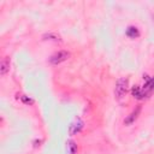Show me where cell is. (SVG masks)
I'll return each instance as SVG.
<instances>
[{"mask_svg":"<svg viewBox=\"0 0 154 154\" xmlns=\"http://www.w3.org/2000/svg\"><path fill=\"white\" fill-rule=\"evenodd\" d=\"M10 70V58L8 57H5L1 63H0V75L1 76H5Z\"/></svg>","mask_w":154,"mask_h":154,"instance_id":"6","label":"cell"},{"mask_svg":"<svg viewBox=\"0 0 154 154\" xmlns=\"http://www.w3.org/2000/svg\"><path fill=\"white\" fill-rule=\"evenodd\" d=\"M67 150H69V154H76L77 153V144L73 142V141H67Z\"/></svg>","mask_w":154,"mask_h":154,"instance_id":"8","label":"cell"},{"mask_svg":"<svg viewBox=\"0 0 154 154\" xmlns=\"http://www.w3.org/2000/svg\"><path fill=\"white\" fill-rule=\"evenodd\" d=\"M128 84H129L128 78H119L117 81L116 88H114V95H116V99L118 101H122L123 97L125 96L126 90H128Z\"/></svg>","mask_w":154,"mask_h":154,"instance_id":"1","label":"cell"},{"mask_svg":"<svg viewBox=\"0 0 154 154\" xmlns=\"http://www.w3.org/2000/svg\"><path fill=\"white\" fill-rule=\"evenodd\" d=\"M20 100H22V102L25 103V105H31V103H34V100L30 99V97L26 96V95H22V96H20Z\"/></svg>","mask_w":154,"mask_h":154,"instance_id":"10","label":"cell"},{"mask_svg":"<svg viewBox=\"0 0 154 154\" xmlns=\"http://www.w3.org/2000/svg\"><path fill=\"white\" fill-rule=\"evenodd\" d=\"M140 113H141V106H137L128 117H126V119L124 120V124L125 125H130V124H132L137 118H138V116H140Z\"/></svg>","mask_w":154,"mask_h":154,"instance_id":"5","label":"cell"},{"mask_svg":"<svg viewBox=\"0 0 154 154\" xmlns=\"http://www.w3.org/2000/svg\"><path fill=\"white\" fill-rule=\"evenodd\" d=\"M126 35L130 37V38H136V37H138L140 36V31H138V29L136 28V26H129L128 29H126Z\"/></svg>","mask_w":154,"mask_h":154,"instance_id":"7","label":"cell"},{"mask_svg":"<svg viewBox=\"0 0 154 154\" xmlns=\"http://www.w3.org/2000/svg\"><path fill=\"white\" fill-rule=\"evenodd\" d=\"M69 57H70V53H69V52H66V51H59V52L54 53V54L49 58V63L53 64V65H58V64L65 61Z\"/></svg>","mask_w":154,"mask_h":154,"instance_id":"2","label":"cell"},{"mask_svg":"<svg viewBox=\"0 0 154 154\" xmlns=\"http://www.w3.org/2000/svg\"><path fill=\"white\" fill-rule=\"evenodd\" d=\"M82 129H83V122H82L81 119H75V120L71 123L70 128H69V132H70V135H76V134H78Z\"/></svg>","mask_w":154,"mask_h":154,"instance_id":"4","label":"cell"},{"mask_svg":"<svg viewBox=\"0 0 154 154\" xmlns=\"http://www.w3.org/2000/svg\"><path fill=\"white\" fill-rule=\"evenodd\" d=\"M43 38L45 40H52V41H60V37L58 35H54V34H46V35H43Z\"/></svg>","mask_w":154,"mask_h":154,"instance_id":"9","label":"cell"},{"mask_svg":"<svg viewBox=\"0 0 154 154\" xmlns=\"http://www.w3.org/2000/svg\"><path fill=\"white\" fill-rule=\"evenodd\" d=\"M131 94H132V96H134L135 99H137V100H143V99H146V97L149 96V93L146 91V90H144L143 88H141L140 85H134L132 89H131Z\"/></svg>","mask_w":154,"mask_h":154,"instance_id":"3","label":"cell"}]
</instances>
